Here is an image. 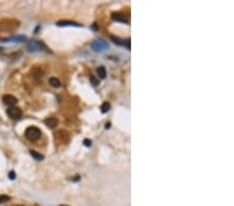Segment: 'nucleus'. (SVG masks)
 <instances>
[{
    "label": "nucleus",
    "instance_id": "1",
    "mask_svg": "<svg viewBox=\"0 0 234 206\" xmlns=\"http://www.w3.org/2000/svg\"><path fill=\"white\" fill-rule=\"evenodd\" d=\"M41 130L36 126H30V127L26 128L25 130V136L27 137L29 141H36L40 139L41 136Z\"/></svg>",
    "mask_w": 234,
    "mask_h": 206
},
{
    "label": "nucleus",
    "instance_id": "2",
    "mask_svg": "<svg viewBox=\"0 0 234 206\" xmlns=\"http://www.w3.org/2000/svg\"><path fill=\"white\" fill-rule=\"evenodd\" d=\"M6 113H7V115H9V117L10 119H13V120H19V119L22 118V116H23L22 110H21L19 107H15V106L9 107Z\"/></svg>",
    "mask_w": 234,
    "mask_h": 206
},
{
    "label": "nucleus",
    "instance_id": "3",
    "mask_svg": "<svg viewBox=\"0 0 234 206\" xmlns=\"http://www.w3.org/2000/svg\"><path fill=\"white\" fill-rule=\"evenodd\" d=\"M92 47H93V49L95 50V51L100 52V51H102L103 49L108 48V45H107L106 42L103 41V40H97V41L93 42Z\"/></svg>",
    "mask_w": 234,
    "mask_h": 206
},
{
    "label": "nucleus",
    "instance_id": "4",
    "mask_svg": "<svg viewBox=\"0 0 234 206\" xmlns=\"http://www.w3.org/2000/svg\"><path fill=\"white\" fill-rule=\"evenodd\" d=\"M2 101H3L4 104H6L7 106L13 107L17 104L18 99L16 98L15 96H13V95H4V96L2 97Z\"/></svg>",
    "mask_w": 234,
    "mask_h": 206
},
{
    "label": "nucleus",
    "instance_id": "5",
    "mask_svg": "<svg viewBox=\"0 0 234 206\" xmlns=\"http://www.w3.org/2000/svg\"><path fill=\"white\" fill-rule=\"evenodd\" d=\"M42 48H44V45L42 42H36V41H32L30 43H28L27 45V49L29 50L30 52H36L41 50Z\"/></svg>",
    "mask_w": 234,
    "mask_h": 206
},
{
    "label": "nucleus",
    "instance_id": "6",
    "mask_svg": "<svg viewBox=\"0 0 234 206\" xmlns=\"http://www.w3.org/2000/svg\"><path fill=\"white\" fill-rule=\"evenodd\" d=\"M44 123H45V125L47 126V127L49 128H54L57 126V124H58V121H57L56 118H47L45 121H44Z\"/></svg>",
    "mask_w": 234,
    "mask_h": 206
},
{
    "label": "nucleus",
    "instance_id": "7",
    "mask_svg": "<svg viewBox=\"0 0 234 206\" xmlns=\"http://www.w3.org/2000/svg\"><path fill=\"white\" fill-rule=\"evenodd\" d=\"M56 25L57 26H81L79 23L73 22V21H65V20L56 22Z\"/></svg>",
    "mask_w": 234,
    "mask_h": 206
},
{
    "label": "nucleus",
    "instance_id": "8",
    "mask_svg": "<svg viewBox=\"0 0 234 206\" xmlns=\"http://www.w3.org/2000/svg\"><path fill=\"white\" fill-rule=\"evenodd\" d=\"M112 19L115 20V21H120V22L127 23V19H126V17L123 14H120V13H114V14H112Z\"/></svg>",
    "mask_w": 234,
    "mask_h": 206
},
{
    "label": "nucleus",
    "instance_id": "9",
    "mask_svg": "<svg viewBox=\"0 0 234 206\" xmlns=\"http://www.w3.org/2000/svg\"><path fill=\"white\" fill-rule=\"evenodd\" d=\"M30 155L36 160H43L44 159V155L41 154V153H38L35 150H30Z\"/></svg>",
    "mask_w": 234,
    "mask_h": 206
},
{
    "label": "nucleus",
    "instance_id": "10",
    "mask_svg": "<svg viewBox=\"0 0 234 206\" xmlns=\"http://www.w3.org/2000/svg\"><path fill=\"white\" fill-rule=\"evenodd\" d=\"M49 83L51 84L53 88H58V86H60V81L57 78H55V77L49 78Z\"/></svg>",
    "mask_w": 234,
    "mask_h": 206
},
{
    "label": "nucleus",
    "instance_id": "11",
    "mask_svg": "<svg viewBox=\"0 0 234 206\" xmlns=\"http://www.w3.org/2000/svg\"><path fill=\"white\" fill-rule=\"evenodd\" d=\"M97 73H98L99 77L100 78H105V76H106V70H105L104 67H99L98 69H97Z\"/></svg>",
    "mask_w": 234,
    "mask_h": 206
},
{
    "label": "nucleus",
    "instance_id": "12",
    "mask_svg": "<svg viewBox=\"0 0 234 206\" xmlns=\"http://www.w3.org/2000/svg\"><path fill=\"white\" fill-rule=\"evenodd\" d=\"M109 109H110V104H109L108 102L102 103V105H101V112H102V113H105L109 112Z\"/></svg>",
    "mask_w": 234,
    "mask_h": 206
},
{
    "label": "nucleus",
    "instance_id": "13",
    "mask_svg": "<svg viewBox=\"0 0 234 206\" xmlns=\"http://www.w3.org/2000/svg\"><path fill=\"white\" fill-rule=\"evenodd\" d=\"M26 38L25 36H13L10 39H6V41H16V42H22V41H25Z\"/></svg>",
    "mask_w": 234,
    "mask_h": 206
},
{
    "label": "nucleus",
    "instance_id": "14",
    "mask_svg": "<svg viewBox=\"0 0 234 206\" xmlns=\"http://www.w3.org/2000/svg\"><path fill=\"white\" fill-rule=\"evenodd\" d=\"M111 41L115 42V44L117 45H121V46H123V45H125V41H123V40H120L119 38H117V36H111Z\"/></svg>",
    "mask_w": 234,
    "mask_h": 206
},
{
    "label": "nucleus",
    "instance_id": "15",
    "mask_svg": "<svg viewBox=\"0 0 234 206\" xmlns=\"http://www.w3.org/2000/svg\"><path fill=\"white\" fill-rule=\"evenodd\" d=\"M90 80H91V82H92L93 86H98V84H99V80L96 77H95V76H93V75H91Z\"/></svg>",
    "mask_w": 234,
    "mask_h": 206
},
{
    "label": "nucleus",
    "instance_id": "16",
    "mask_svg": "<svg viewBox=\"0 0 234 206\" xmlns=\"http://www.w3.org/2000/svg\"><path fill=\"white\" fill-rule=\"evenodd\" d=\"M7 200H9V196H6V195H1V196H0V204L5 201H7Z\"/></svg>",
    "mask_w": 234,
    "mask_h": 206
},
{
    "label": "nucleus",
    "instance_id": "17",
    "mask_svg": "<svg viewBox=\"0 0 234 206\" xmlns=\"http://www.w3.org/2000/svg\"><path fill=\"white\" fill-rule=\"evenodd\" d=\"M83 145L86 146V147H91L92 146V141H91V139H85V141H83Z\"/></svg>",
    "mask_w": 234,
    "mask_h": 206
},
{
    "label": "nucleus",
    "instance_id": "18",
    "mask_svg": "<svg viewBox=\"0 0 234 206\" xmlns=\"http://www.w3.org/2000/svg\"><path fill=\"white\" fill-rule=\"evenodd\" d=\"M9 179H12V180H14V179L16 178V174H15V172H9Z\"/></svg>",
    "mask_w": 234,
    "mask_h": 206
},
{
    "label": "nucleus",
    "instance_id": "19",
    "mask_svg": "<svg viewBox=\"0 0 234 206\" xmlns=\"http://www.w3.org/2000/svg\"><path fill=\"white\" fill-rule=\"evenodd\" d=\"M96 26H97L96 24H94L93 26H92V28H93L94 30H97V29H98V27H96Z\"/></svg>",
    "mask_w": 234,
    "mask_h": 206
},
{
    "label": "nucleus",
    "instance_id": "20",
    "mask_svg": "<svg viewBox=\"0 0 234 206\" xmlns=\"http://www.w3.org/2000/svg\"><path fill=\"white\" fill-rule=\"evenodd\" d=\"M109 127H110V123H107L106 125H105V128L107 129V128H109Z\"/></svg>",
    "mask_w": 234,
    "mask_h": 206
},
{
    "label": "nucleus",
    "instance_id": "21",
    "mask_svg": "<svg viewBox=\"0 0 234 206\" xmlns=\"http://www.w3.org/2000/svg\"><path fill=\"white\" fill-rule=\"evenodd\" d=\"M2 50H3V48H1V47H0V53L2 52Z\"/></svg>",
    "mask_w": 234,
    "mask_h": 206
},
{
    "label": "nucleus",
    "instance_id": "22",
    "mask_svg": "<svg viewBox=\"0 0 234 206\" xmlns=\"http://www.w3.org/2000/svg\"><path fill=\"white\" fill-rule=\"evenodd\" d=\"M62 206H64V205H62Z\"/></svg>",
    "mask_w": 234,
    "mask_h": 206
}]
</instances>
